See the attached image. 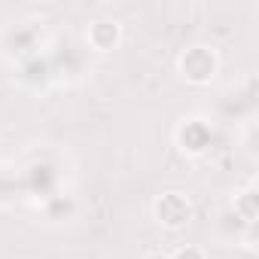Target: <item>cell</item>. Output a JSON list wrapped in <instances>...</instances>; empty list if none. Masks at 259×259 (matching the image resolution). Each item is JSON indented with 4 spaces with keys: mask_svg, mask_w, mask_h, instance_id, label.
<instances>
[{
    "mask_svg": "<svg viewBox=\"0 0 259 259\" xmlns=\"http://www.w3.org/2000/svg\"><path fill=\"white\" fill-rule=\"evenodd\" d=\"M150 259H165V256H150Z\"/></svg>",
    "mask_w": 259,
    "mask_h": 259,
    "instance_id": "3957f363",
    "label": "cell"
},
{
    "mask_svg": "<svg viewBox=\"0 0 259 259\" xmlns=\"http://www.w3.org/2000/svg\"><path fill=\"white\" fill-rule=\"evenodd\" d=\"M177 259H201V253H198V250H180Z\"/></svg>",
    "mask_w": 259,
    "mask_h": 259,
    "instance_id": "7a4b0ae2",
    "label": "cell"
},
{
    "mask_svg": "<svg viewBox=\"0 0 259 259\" xmlns=\"http://www.w3.org/2000/svg\"><path fill=\"white\" fill-rule=\"evenodd\" d=\"M156 213L162 217V223H168V226H180V223L189 217V204H186L180 195H165V198L156 204Z\"/></svg>",
    "mask_w": 259,
    "mask_h": 259,
    "instance_id": "6da1fadb",
    "label": "cell"
}]
</instances>
